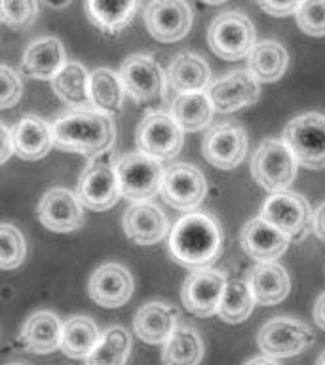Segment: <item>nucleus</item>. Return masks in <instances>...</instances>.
Returning a JSON list of instances; mask_svg holds the SVG:
<instances>
[{
	"mask_svg": "<svg viewBox=\"0 0 325 365\" xmlns=\"http://www.w3.org/2000/svg\"><path fill=\"white\" fill-rule=\"evenodd\" d=\"M207 44L225 61H239L249 56L255 46V27L242 11H225L210 25Z\"/></svg>",
	"mask_w": 325,
	"mask_h": 365,
	"instance_id": "5",
	"label": "nucleus"
},
{
	"mask_svg": "<svg viewBox=\"0 0 325 365\" xmlns=\"http://www.w3.org/2000/svg\"><path fill=\"white\" fill-rule=\"evenodd\" d=\"M170 219L158 205L135 202L124 215V230L131 242L139 245L158 244L170 232Z\"/></svg>",
	"mask_w": 325,
	"mask_h": 365,
	"instance_id": "20",
	"label": "nucleus"
},
{
	"mask_svg": "<svg viewBox=\"0 0 325 365\" xmlns=\"http://www.w3.org/2000/svg\"><path fill=\"white\" fill-rule=\"evenodd\" d=\"M61 319L53 312L40 310L25 322L21 329L23 346L34 354L56 352L61 342Z\"/></svg>",
	"mask_w": 325,
	"mask_h": 365,
	"instance_id": "27",
	"label": "nucleus"
},
{
	"mask_svg": "<svg viewBox=\"0 0 325 365\" xmlns=\"http://www.w3.org/2000/svg\"><path fill=\"white\" fill-rule=\"evenodd\" d=\"M8 365H19V364H8Z\"/></svg>",
	"mask_w": 325,
	"mask_h": 365,
	"instance_id": "48",
	"label": "nucleus"
},
{
	"mask_svg": "<svg viewBox=\"0 0 325 365\" xmlns=\"http://www.w3.org/2000/svg\"><path fill=\"white\" fill-rule=\"evenodd\" d=\"M314 331L304 322L282 316L268 319L257 335V344L262 354L274 359L293 358L296 354H302L314 344Z\"/></svg>",
	"mask_w": 325,
	"mask_h": 365,
	"instance_id": "9",
	"label": "nucleus"
},
{
	"mask_svg": "<svg viewBox=\"0 0 325 365\" xmlns=\"http://www.w3.org/2000/svg\"><path fill=\"white\" fill-rule=\"evenodd\" d=\"M316 365H325V352L321 354V356H319L318 361H316Z\"/></svg>",
	"mask_w": 325,
	"mask_h": 365,
	"instance_id": "47",
	"label": "nucleus"
},
{
	"mask_svg": "<svg viewBox=\"0 0 325 365\" xmlns=\"http://www.w3.org/2000/svg\"><path fill=\"white\" fill-rule=\"evenodd\" d=\"M27 257V242L19 228L0 225V268L14 270Z\"/></svg>",
	"mask_w": 325,
	"mask_h": 365,
	"instance_id": "36",
	"label": "nucleus"
},
{
	"mask_svg": "<svg viewBox=\"0 0 325 365\" xmlns=\"http://www.w3.org/2000/svg\"><path fill=\"white\" fill-rule=\"evenodd\" d=\"M143 17L148 34L164 44L185 38L194 21L187 0H150Z\"/></svg>",
	"mask_w": 325,
	"mask_h": 365,
	"instance_id": "11",
	"label": "nucleus"
},
{
	"mask_svg": "<svg viewBox=\"0 0 325 365\" xmlns=\"http://www.w3.org/2000/svg\"><path fill=\"white\" fill-rule=\"evenodd\" d=\"M160 192L171 207L179 211H192L205 198L207 181L196 165L173 164L164 171Z\"/></svg>",
	"mask_w": 325,
	"mask_h": 365,
	"instance_id": "13",
	"label": "nucleus"
},
{
	"mask_svg": "<svg viewBox=\"0 0 325 365\" xmlns=\"http://www.w3.org/2000/svg\"><path fill=\"white\" fill-rule=\"evenodd\" d=\"M205 91L213 105V110L230 114L255 105L259 101L261 84L249 68H238L211 82Z\"/></svg>",
	"mask_w": 325,
	"mask_h": 365,
	"instance_id": "12",
	"label": "nucleus"
},
{
	"mask_svg": "<svg viewBox=\"0 0 325 365\" xmlns=\"http://www.w3.org/2000/svg\"><path fill=\"white\" fill-rule=\"evenodd\" d=\"M133 276L118 262H107L91 274L88 282V293L91 301L103 308L124 307L133 295Z\"/></svg>",
	"mask_w": 325,
	"mask_h": 365,
	"instance_id": "17",
	"label": "nucleus"
},
{
	"mask_svg": "<svg viewBox=\"0 0 325 365\" xmlns=\"http://www.w3.org/2000/svg\"><path fill=\"white\" fill-rule=\"evenodd\" d=\"M165 84L177 93L205 91L211 84L210 65L204 57L196 56L192 51H182L170 63L165 73Z\"/></svg>",
	"mask_w": 325,
	"mask_h": 365,
	"instance_id": "24",
	"label": "nucleus"
},
{
	"mask_svg": "<svg viewBox=\"0 0 325 365\" xmlns=\"http://www.w3.org/2000/svg\"><path fill=\"white\" fill-rule=\"evenodd\" d=\"M204 4H210V6H219L222 4V2H227V0H202Z\"/></svg>",
	"mask_w": 325,
	"mask_h": 365,
	"instance_id": "46",
	"label": "nucleus"
},
{
	"mask_svg": "<svg viewBox=\"0 0 325 365\" xmlns=\"http://www.w3.org/2000/svg\"><path fill=\"white\" fill-rule=\"evenodd\" d=\"M50 125L53 147L90 158L108 153L116 137L113 116L90 108L68 110L57 116Z\"/></svg>",
	"mask_w": 325,
	"mask_h": 365,
	"instance_id": "1",
	"label": "nucleus"
},
{
	"mask_svg": "<svg viewBox=\"0 0 325 365\" xmlns=\"http://www.w3.org/2000/svg\"><path fill=\"white\" fill-rule=\"evenodd\" d=\"M247 133L234 124H221L211 128L202 143V154L211 165L219 170H234L244 162L247 153Z\"/></svg>",
	"mask_w": 325,
	"mask_h": 365,
	"instance_id": "16",
	"label": "nucleus"
},
{
	"mask_svg": "<svg viewBox=\"0 0 325 365\" xmlns=\"http://www.w3.org/2000/svg\"><path fill=\"white\" fill-rule=\"evenodd\" d=\"M314 322H316L318 327L325 331V293H321L316 304H314Z\"/></svg>",
	"mask_w": 325,
	"mask_h": 365,
	"instance_id": "43",
	"label": "nucleus"
},
{
	"mask_svg": "<svg viewBox=\"0 0 325 365\" xmlns=\"http://www.w3.org/2000/svg\"><path fill=\"white\" fill-rule=\"evenodd\" d=\"M302 0H257V4L264 14L272 17L293 16Z\"/></svg>",
	"mask_w": 325,
	"mask_h": 365,
	"instance_id": "40",
	"label": "nucleus"
},
{
	"mask_svg": "<svg viewBox=\"0 0 325 365\" xmlns=\"http://www.w3.org/2000/svg\"><path fill=\"white\" fill-rule=\"evenodd\" d=\"M247 65L259 82H278L287 71L289 53L284 46L276 40H262L255 42L253 50L247 56Z\"/></svg>",
	"mask_w": 325,
	"mask_h": 365,
	"instance_id": "29",
	"label": "nucleus"
},
{
	"mask_svg": "<svg viewBox=\"0 0 325 365\" xmlns=\"http://www.w3.org/2000/svg\"><path fill=\"white\" fill-rule=\"evenodd\" d=\"M249 287L255 302L262 307H276L289 295V274L282 264L274 261L259 262L249 272Z\"/></svg>",
	"mask_w": 325,
	"mask_h": 365,
	"instance_id": "25",
	"label": "nucleus"
},
{
	"mask_svg": "<svg viewBox=\"0 0 325 365\" xmlns=\"http://www.w3.org/2000/svg\"><path fill=\"white\" fill-rule=\"evenodd\" d=\"M38 16L36 0H0V23L11 31H25Z\"/></svg>",
	"mask_w": 325,
	"mask_h": 365,
	"instance_id": "37",
	"label": "nucleus"
},
{
	"mask_svg": "<svg viewBox=\"0 0 325 365\" xmlns=\"http://www.w3.org/2000/svg\"><path fill=\"white\" fill-rule=\"evenodd\" d=\"M125 97L124 82L118 73L110 68H97L90 74V107L108 116H116L122 110Z\"/></svg>",
	"mask_w": 325,
	"mask_h": 365,
	"instance_id": "31",
	"label": "nucleus"
},
{
	"mask_svg": "<svg viewBox=\"0 0 325 365\" xmlns=\"http://www.w3.org/2000/svg\"><path fill=\"white\" fill-rule=\"evenodd\" d=\"M67 63L65 48L56 36H44L31 42L23 53L21 71L31 78L51 80Z\"/></svg>",
	"mask_w": 325,
	"mask_h": 365,
	"instance_id": "23",
	"label": "nucleus"
},
{
	"mask_svg": "<svg viewBox=\"0 0 325 365\" xmlns=\"http://www.w3.org/2000/svg\"><path fill=\"white\" fill-rule=\"evenodd\" d=\"M299 162L282 139H267L251 158V175L268 192L287 190L296 179Z\"/></svg>",
	"mask_w": 325,
	"mask_h": 365,
	"instance_id": "3",
	"label": "nucleus"
},
{
	"mask_svg": "<svg viewBox=\"0 0 325 365\" xmlns=\"http://www.w3.org/2000/svg\"><path fill=\"white\" fill-rule=\"evenodd\" d=\"M23 93V82L19 74L8 65H0V110L14 107Z\"/></svg>",
	"mask_w": 325,
	"mask_h": 365,
	"instance_id": "39",
	"label": "nucleus"
},
{
	"mask_svg": "<svg viewBox=\"0 0 325 365\" xmlns=\"http://www.w3.org/2000/svg\"><path fill=\"white\" fill-rule=\"evenodd\" d=\"M245 365H279L278 361L270 356H257V358H251Z\"/></svg>",
	"mask_w": 325,
	"mask_h": 365,
	"instance_id": "44",
	"label": "nucleus"
},
{
	"mask_svg": "<svg viewBox=\"0 0 325 365\" xmlns=\"http://www.w3.org/2000/svg\"><path fill=\"white\" fill-rule=\"evenodd\" d=\"M170 253L181 267H210L222 251V230L205 211H188L170 228Z\"/></svg>",
	"mask_w": 325,
	"mask_h": 365,
	"instance_id": "2",
	"label": "nucleus"
},
{
	"mask_svg": "<svg viewBox=\"0 0 325 365\" xmlns=\"http://www.w3.org/2000/svg\"><path fill=\"white\" fill-rule=\"evenodd\" d=\"M135 143L139 153L156 160H171L181 153L185 131L167 113H148L137 128Z\"/></svg>",
	"mask_w": 325,
	"mask_h": 365,
	"instance_id": "10",
	"label": "nucleus"
},
{
	"mask_svg": "<svg viewBox=\"0 0 325 365\" xmlns=\"http://www.w3.org/2000/svg\"><path fill=\"white\" fill-rule=\"evenodd\" d=\"M11 145H14V153L19 158L31 162L44 158L53 147L51 125L40 116L27 114L11 130Z\"/></svg>",
	"mask_w": 325,
	"mask_h": 365,
	"instance_id": "21",
	"label": "nucleus"
},
{
	"mask_svg": "<svg viewBox=\"0 0 325 365\" xmlns=\"http://www.w3.org/2000/svg\"><path fill=\"white\" fill-rule=\"evenodd\" d=\"M204 358V342L198 331L187 325H177L170 339L164 342V365H198Z\"/></svg>",
	"mask_w": 325,
	"mask_h": 365,
	"instance_id": "33",
	"label": "nucleus"
},
{
	"mask_svg": "<svg viewBox=\"0 0 325 365\" xmlns=\"http://www.w3.org/2000/svg\"><path fill=\"white\" fill-rule=\"evenodd\" d=\"M259 217L287 234L291 242H302L312 232V207L302 194L291 190L270 194Z\"/></svg>",
	"mask_w": 325,
	"mask_h": 365,
	"instance_id": "7",
	"label": "nucleus"
},
{
	"mask_svg": "<svg viewBox=\"0 0 325 365\" xmlns=\"http://www.w3.org/2000/svg\"><path fill=\"white\" fill-rule=\"evenodd\" d=\"M101 339L96 322L86 316H71L63 322L59 348L73 359H86Z\"/></svg>",
	"mask_w": 325,
	"mask_h": 365,
	"instance_id": "32",
	"label": "nucleus"
},
{
	"mask_svg": "<svg viewBox=\"0 0 325 365\" xmlns=\"http://www.w3.org/2000/svg\"><path fill=\"white\" fill-rule=\"evenodd\" d=\"M114 170L118 179L120 196L131 202H147L148 198L156 196L165 171L160 160L145 153H130L124 154L122 158H116Z\"/></svg>",
	"mask_w": 325,
	"mask_h": 365,
	"instance_id": "4",
	"label": "nucleus"
},
{
	"mask_svg": "<svg viewBox=\"0 0 325 365\" xmlns=\"http://www.w3.org/2000/svg\"><path fill=\"white\" fill-rule=\"evenodd\" d=\"M296 25L308 36H325V0H302L295 11Z\"/></svg>",
	"mask_w": 325,
	"mask_h": 365,
	"instance_id": "38",
	"label": "nucleus"
},
{
	"mask_svg": "<svg viewBox=\"0 0 325 365\" xmlns=\"http://www.w3.org/2000/svg\"><path fill=\"white\" fill-rule=\"evenodd\" d=\"M177 327V310L167 302L143 304L133 319L135 335L147 344H164Z\"/></svg>",
	"mask_w": 325,
	"mask_h": 365,
	"instance_id": "22",
	"label": "nucleus"
},
{
	"mask_svg": "<svg viewBox=\"0 0 325 365\" xmlns=\"http://www.w3.org/2000/svg\"><path fill=\"white\" fill-rule=\"evenodd\" d=\"M48 8H53V10H61V8H67L71 4V0H42Z\"/></svg>",
	"mask_w": 325,
	"mask_h": 365,
	"instance_id": "45",
	"label": "nucleus"
},
{
	"mask_svg": "<svg viewBox=\"0 0 325 365\" xmlns=\"http://www.w3.org/2000/svg\"><path fill=\"white\" fill-rule=\"evenodd\" d=\"M171 116L181 125L182 131L194 133L210 125L213 118V105H211L207 91H190V93H177L171 101Z\"/></svg>",
	"mask_w": 325,
	"mask_h": 365,
	"instance_id": "30",
	"label": "nucleus"
},
{
	"mask_svg": "<svg viewBox=\"0 0 325 365\" xmlns=\"http://www.w3.org/2000/svg\"><path fill=\"white\" fill-rule=\"evenodd\" d=\"M312 232L321 242H325V202L319 205L318 210L312 211Z\"/></svg>",
	"mask_w": 325,
	"mask_h": 365,
	"instance_id": "42",
	"label": "nucleus"
},
{
	"mask_svg": "<svg viewBox=\"0 0 325 365\" xmlns=\"http://www.w3.org/2000/svg\"><path fill=\"white\" fill-rule=\"evenodd\" d=\"M282 141L291 148L296 162L308 170L325 168V116L306 113L287 122Z\"/></svg>",
	"mask_w": 325,
	"mask_h": 365,
	"instance_id": "6",
	"label": "nucleus"
},
{
	"mask_svg": "<svg viewBox=\"0 0 325 365\" xmlns=\"http://www.w3.org/2000/svg\"><path fill=\"white\" fill-rule=\"evenodd\" d=\"M51 88L65 105L90 107V73L78 61H67L51 78Z\"/></svg>",
	"mask_w": 325,
	"mask_h": 365,
	"instance_id": "28",
	"label": "nucleus"
},
{
	"mask_svg": "<svg viewBox=\"0 0 325 365\" xmlns=\"http://www.w3.org/2000/svg\"><path fill=\"white\" fill-rule=\"evenodd\" d=\"M114 164L116 160L113 158V154H99L93 156V160L82 171L76 185V196L88 210L107 211L120 200Z\"/></svg>",
	"mask_w": 325,
	"mask_h": 365,
	"instance_id": "8",
	"label": "nucleus"
},
{
	"mask_svg": "<svg viewBox=\"0 0 325 365\" xmlns=\"http://www.w3.org/2000/svg\"><path fill=\"white\" fill-rule=\"evenodd\" d=\"M141 0H86V16L101 33H122L137 16Z\"/></svg>",
	"mask_w": 325,
	"mask_h": 365,
	"instance_id": "26",
	"label": "nucleus"
},
{
	"mask_svg": "<svg viewBox=\"0 0 325 365\" xmlns=\"http://www.w3.org/2000/svg\"><path fill=\"white\" fill-rule=\"evenodd\" d=\"M131 352L130 331L113 325L101 333V339L91 354L86 358V365H125Z\"/></svg>",
	"mask_w": 325,
	"mask_h": 365,
	"instance_id": "34",
	"label": "nucleus"
},
{
	"mask_svg": "<svg viewBox=\"0 0 325 365\" xmlns=\"http://www.w3.org/2000/svg\"><path fill=\"white\" fill-rule=\"evenodd\" d=\"M253 307H255V299L249 284L244 279H227L217 307V316L227 324H242L249 318Z\"/></svg>",
	"mask_w": 325,
	"mask_h": 365,
	"instance_id": "35",
	"label": "nucleus"
},
{
	"mask_svg": "<svg viewBox=\"0 0 325 365\" xmlns=\"http://www.w3.org/2000/svg\"><path fill=\"white\" fill-rule=\"evenodd\" d=\"M38 219L51 232L78 230L84 225L82 202L67 188H51L40 200Z\"/></svg>",
	"mask_w": 325,
	"mask_h": 365,
	"instance_id": "18",
	"label": "nucleus"
},
{
	"mask_svg": "<svg viewBox=\"0 0 325 365\" xmlns=\"http://www.w3.org/2000/svg\"><path fill=\"white\" fill-rule=\"evenodd\" d=\"M242 250L259 262H268L279 259L289 247L291 240L287 234L272 227L261 217H255L244 225L239 234Z\"/></svg>",
	"mask_w": 325,
	"mask_h": 365,
	"instance_id": "19",
	"label": "nucleus"
},
{
	"mask_svg": "<svg viewBox=\"0 0 325 365\" xmlns=\"http://www.w3.org/2000/svg\"><path fill=\"white\" fill-rule=\"evenodd\" d=\"M120 78L125 91L137 103H147L158 99L165 90V73L158 61L145 53L130 56L120 67Z\"/></svg>",
	"mask_w": 325,
	"mask_h": 365,
	"instance_id": "15",
	"label": "nucleus"
},
{
	"mask_svg": "<svg viewBox=\"0 0 325 365\" xmlns=\"http://www.w3.org/2000/svg\"><path fill=\"white\" fill-rule=\"evenodd\" d=\"M227 285V274L215 268H196L188 274L181 289V301L188 312L198 318H210L217 314L222 289Z\"/></svg>",
	"mask_w": 325,
	"mask_h": 365,
	"instance_id": "14",
	"label": "nucleus"
},
{
	"mask_svg": "<svg viewBox=\"0 0 325 365\" xmlns=\"http://www.w3.org/2000/svg\"><path fill=\"white\" fill-rule=\"evenodd\" d=\"M14 154V145H11V131L4 124H0V165L10 160Z\"/></svg>",
	"mask_w": 325,
	"mask_h": 365,
	"instance_id": "41",
	"label": "nucleus"
}]
</instances>
